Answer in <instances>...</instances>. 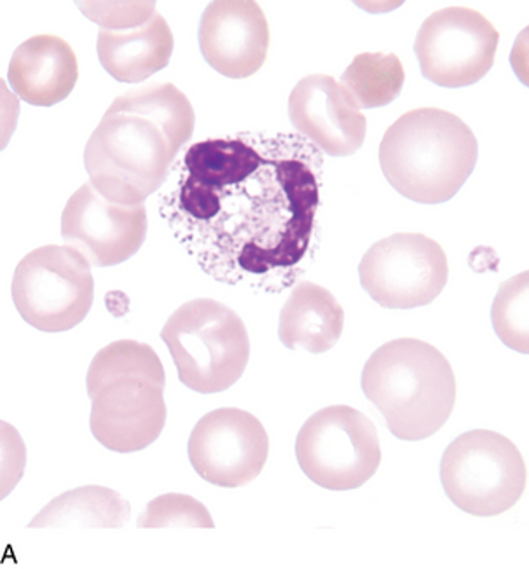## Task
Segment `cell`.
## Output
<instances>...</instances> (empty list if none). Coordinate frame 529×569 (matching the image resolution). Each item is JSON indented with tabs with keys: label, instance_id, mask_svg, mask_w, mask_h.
<instances>
[{
	"label": "cell",
	"instance_id": "obj_1",
	"mask_svg": "<svg viewBox=\"0 0 529 569\" xmlns=\"http://www.w3.org/2000/svg\"><path fill=\"white\" fill-rule=\"evenodd\" d=\"M322 164L301 134L203 140L177 163L161 216L208 277L281 292L310 249Z\"/></svg>",
	"mask_w": 529,
	"mask_h": 569
},
{
	"label": "cell",
	"instance_id": "obj_2",
	"mask_svg": "<svg viewBox=\"0 0 529 569\" xmlns=\"http://www.w3.org/2000/svg\"><path fill=\"white\" fill-rule=\"evenodd\" d=\"M194 109L170 82L116 98L84 147V168L103 198L143 204L163 188L194 131Z\"/></svg>",
	"mask_w": 529,
	"mask_h": 569
},
{
	"label": "cell",
	"instance_id": "obj_3",
	"mask_svg": "<svg viewBox=\"0 0 529 569\" xmlns=\"http://www.w3.org/2000/svg\"><path fill=\"white\" fill-rule=\"evenodd\" d=\"M86 388L91 399V433L109 451H143L164 430L167 375L146 342L122 339L98 351Z\"/></svg>",
	"mask_w": 529,
	"mask_h": 569
},
{
	"label": "cell",
	"instance_id": "obj_4",
	"mask_svg": "<svg viewBox=\"0 0 529 569\" xmlns=\"http://www.w3.org/2000/svg\"><path fill=\"white\" fill-rule=\"evenodd\" d=\"M476 134L458 116L436 107L397 119L379 146L385 179L403 198L421 204L452 200L476 170Z\"/></svg>",
	"mask_w": 529,
	"mask_h": 569
},
{
	"label": "cell",
	"instance_id": "obj_5",
	"mask_svg": "<svg viewBox=\"0 0 529 569\" xmlns=\"http://www.w3.org/2000/svg\"><path fill=\"white\" fill-rule=\"evenodd\" d=\"M362 390L400 440L418 442L448 423L457 378L448 358L420 339L379 346L362 370Z\"/></svg>",
	"mask_w": 529,
	"mask_h": 569
},
{
	"label": "cell",
	"instance_id": "obj_6",
	"mask_svg": "<svg viewBox=\"0 0 529 569\" xmlns=\"http://www.w3.org/2000/svg\"><path fill=\"white\" fill-rule=\"evenodd\" d=\"M161 339L180 382L201 395L220 393L238 382L250 360L243 320L216 299H192L168 318Z\"/></svg>",
	"mask_w": 529,
	"mask_h": 569
},
{
	"label": "cell",
	"instance_id": "obj_7",
	"mask_svg": "<svg viewBox=\"0 0 529 569\" xmlns=\"http://www.w3.org/2000/svg\"><path fill=\"white\" fill-rule=\"evenodd\" d=\"M528 470L521 451L506 436L467 431L446 449L440 482L449 500L465 513L495 517L518 505Z\"/></svg>",
	"mask_w": 529,
	"mask_h": 569
},
{
	"label": "cell",
	"instance_id": "obj_8",
	"mask_svg": "<svg viewBox=\"0 0 529 569\" xmlns=\"http://www.w3.org/2000/svg\"><path fill=\"white\" fill-rule=\"evenodd\" d=\"M11 293L30 327L67 332L84 321L93 306L91 264L69 244H46L21 259Z\"/></svg>",
	"mask_w": 529,
	"mask_h": 569
},
{
	"label": "cell",
	"instance_id": "obj_9",
	"mask_svg": "<svg viewBox=\"0 0 529 569\" xmlns=\"http://www.w3.org/2000/svg\"><path fill=\"white\" fill-rule=\"evenodd\" d=\"M296 456L313 485L329 491H353L378 472L381 443L366 415L350 406H330L302 425Z\"/></svg>",
	"mask_w": 529,
	"mask_h": 569
},
{
	"label": "cell",
	"instance_id": "obj_10",
	"mask_svg": "<svg viewBox=\"0 0 529 569\" xmlns=\"http://www.w3.org/2000/svg\"><path fill=\"white\" fill-rule=\"evenodd\" d=\"M359 277L363 290L381 308H421L432 305L446 289L448 257L432 238L397 232L367 250Z\"/></svg>",
	"mask_w": 529,
	"mask_h": 569
},
{
	"label": "cell",
	"instance_id": "obj_11",
	"mask_svg": "<svg viewBox=\"0 0 529 569\" xmlns=\"http://www.w3.org/2000/svg\"><path fill=\"white\" fill-rule=\"evenodd\" d=\"M500 33L495 24L470 8L433 12L416 36L415 53L425 79L440 88H465L493 69Z\"/></svg>",
	"mask_w": 529,
	"mask_h": 569
},
{
	"label": "cell",
	"instance_id": "obj_12",
	"mask_svg": "<svg viewBox=\"0 0 529 569\" xmlns=\"http://www.w3.org/2000/svg\"><path fill=\"white\" fill-rule=\"evenodd\" d=\"M189 461L208 485L243 488L261 476L269 456L264 425L241 409L208 412L192 428Z\"/></svg>",
	"mask_w": 529,
	"mask_h": 569
},
{
	"label": "cell",
	"instance_id": "obj_13",
	"mask_svg": "<svg viewBox=\"0 0 529 569\" xmlns=\"http://www.w3.org/2000/svg\"><path fill=\"white\" fill-rule=\"evenodd\" d=\"M146 237V204L107 200L91 182L70 196L61 213V238L97 268L127 262L142 249Z\"/></svg>",
	"mask_w": 529,
	"mask_h": 569
},
{
	"label": "cell",
	"instance_id": "obj_14",
	"mask_svg": "<svg viewBox=\"0 0 529 569\" xmlns=\"http://www.w3.org/2000/svg\"><path fill=\"white\" fill-rule=\"evenodd\" d=\"M200 49L208 66L229 79L252 78L268 58L269 23L250 0H220L204 9Z\"/></svg>",
	"mask_w": 529,
	"mask_h": 569
},
{
	"label": "cell",
	"instance_id": "obj_15",
	"mask_svg": "<svg viewBox=\"0 0 529 569\" xmlns=\"http://www.w3.org/2000/svg\"><path fill=\"white\" fill-rule=\"evenodd\" d=\"M289 118L298 134L332 158L355 154L366 142V116L326 73H311L293 86Z\"/></svg>",
	"mask_w": 529,
	"mask_h": 569
},
{
	"label": "cell",
	"instance_id": "obj_16",
	"mask_svg": "<svg viewBox=\"0 0 529 569\" xmlns=\"http://www.w3.org/2000/svg\"><path fill=\"white\" fill-rule=\"evenodd\" d=\"M79 63L69 42L57 36L30 37L9 63L11 90L33 107L63 102L78 84Z\"/></svg>",
	"mask_w": 529,
	"mask_h": 569
},
{
	"label": "cell",
	"instance_id": "obj_17",
	"mask_svg": "<svg viewBox=\"0 0 529 569\" xmlns=\"http://www.w3.org/2000/svg\"><path fill=\"white\" fill-rule=\"evenodd\" d=\"M98 60L119 82H142L163 70L173 54V33L159 12L131 29H103L97 39Z\"/></svg>",
	"mask_w": 529,
	"mask_h": 569
},
{
	"label": "cell",
	"instance_id": "obj_18",
	"mask_svg": "<svg viewBox=\"0 0 529 569\" xmlns=\"http://www.w3.org/2000/svg\"><path fill=\"white\" fill-rule=\"evenodd\" d=\"M345 329V309L335 293L313 281H299L281 308L278 338L289 350L320 355L332 350Z\"/></svg>",
	"mask_w": 529,
	"mask_h": 569
},
{
	"label": "cell",
	"instance_id": "obj_19",
	"mask_svg": "<svg viewBox=\"0 0 529 569\" xmlns=\"http://www.w3.org/2000/svg\"><path fill=\"white\" fill-rule=\"evenodd\" d=\"M131 507L114 489L84 486L49 501L30 528H122Z\"/></svg>",
	"mask_w": 529,
	"mask_h": 569
},
{
	"label": "cell",
	"instance_id": "obj_20",
	"mask_svg": "<svg viewBox=\"0 0 529 569\" xmlns=\"http://www.w3.org/2000/svg\"><path fill=\"white\" fill-rule=\"evenodd\" d=\"M406 82L402 61L391 53L357 54L342 72V93L353 109H378L390 106Z\"/></svg>",
	"mask_w": 529,
	"mask_h": 569
},
{
	"label": "cell",
	"instance_id": "obj_21",
	"mask_svg": "<svg viewBox=\"0 0 529 569\" xmlns=\"http://www.w3.org/2000/svg\"><path fill=\"white\" fill-rule=\"evenodd\" d=\"M495 332L503 345L519 353H528V273L501 283L493 309H491Z\"/></svg>",
	"mask_w": 529,
	"mask_h": 569
},
{
	"label": "cell",
	"instance_id": "obj_22",
	"mask_svg": "<svg viewBox=\"0 0 529 569\" xmlns=\"http://www.w3.org/2000/svg\"><path fill=\"white\" fill-rule=\"evenodd\" d=\"M139 528H216L207 507L188 495H161L149 501L139 517Z\"/></svg>",
	"mask_w": 529,
	"mask_h": 569
}]
</instances>
